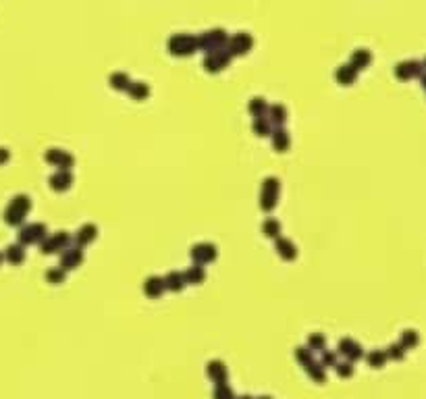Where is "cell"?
<instances>
[{
    "label": "cell",
    "instance_id": "277c9868",
    "mask_svg": "<svg viewBox=\"0 0 426 399\" xmlns=\"http://www.w3.org/2000/svg\"><path fill=\"white\" fill-rule=\"evenodd\" d=\"M275 146L279 148L281 152H283V150L287 148V135H285V131H279V135L275 137Z\"/></svg>",
    "mask_w": 426,
    "mask_h": 399
},
{
    "label": "cell",
    "instance_id": "3957f363",
    "mask_svg": "<svg viewBox=\"0 0 426 399\" xmlns=\"http://www.w3.org/2000/svg\"><path fill=\"white\" fill-rule=\"evenodd\" d=\"M276 247H279V252L285 256V258H293V256H295V250H293V245L289 241H281Z\"/></svg>",
    "mask_w": 426,
    "mask_h": 399
},
{
    "label": "cell",
    "instance_id": "7a4b0ae2",
    "mask_svg": "<svg viewBox=\"0 0 426 399\" xmlns=\"http://www.w3.org/2000/svg\"><path fill=\"white\" fill-rule=\"evenodd\" d=\"M69 183H71V177H69L67 173L63 175H56V177H52V187L54 189H67L69 187Z\"/></svg>",
    "mask_w": 426,
    "mask_h": 399
},
{
    "label": "cell",
    "instance_id": "6da1fadb",
    "mask_svg": "<svg viewBox=\"0 0 426 399\" xmlns=\"http://www.w3.org/2000/svg\"><path fill=\"white\" fill-rule=\"evenodd\" d=\"M276 196H279V183L275 179H268L264 185H262V206L266 210H271L276 202Z\"/></svg>",
    "mask_w": 426,
    "mask_h": 399
},
{
    "label": "cell",
    "instance_id": "5b68a950",
    "mask_svg": "<svg viewBox=\"0 0 426 399\" xmlns=\"http://www.w3.org/2000/svg\"><path fill=\"white\" fill-rule=\"evenodd\" d=\"M264 231H266V235L273 237V235H276V233L281 231V227H279V223H273V220H271V223L264 225Z\"/></svg>",
    "mask_w": 426,
    "mask_h": 399
}]
</instances>
